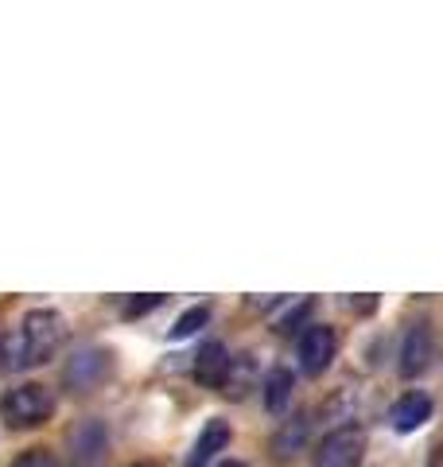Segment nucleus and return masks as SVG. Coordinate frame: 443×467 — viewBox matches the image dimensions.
Instances as JSON below:
<instances>
[{"label":"nucleus","mask_w":443,"mask_h":467,"mask_svg":"<svg viewBox=\"0 0 443 467\" xmlns=\"http://www.w3.org/2000/svg\"><path fill=\"white\" fill-rule=\"evenodd\" d=\"M67 339V319L51 312V308H36L24 316L20 331L12 335V343L5 350L12 370H27V367H43L51 355H58V347Z\"/></svg>","instance_id":"f257e3e1"},{"label":"nucleus","mask_w":443,"mask_h":467,"mask_svg":"<svg viewBox=\"0 0 443 467\" xmlns=\"http://www.w3.org/2000/svg\"><path fill=\"white\" fill-rule=\"evenodd\" d=\"M51 413H55V398H51V389L39 382H24L0 398V417H5L12 429H36Z\"/></svg>","instance_id":"f03ea898"},{"label":"nucleus","mask_w":443,"mask_h":467,"mask_svg":"<svg viewBox=\"0 0 443 467\" xmlns=\"http://www.w3.org/2000/svg\"><path fill=\"white\" fill-rule=\"evenodd\" d=\"M362 456H366V432L358 425H343L319 441L312 467H358Z\"/></svg>","instance_id":"7ed1b4c3"},{"label":"nucleus","mask_w":443,"mask_h":467,"mask_svg":"<svg viewBox=\"0 0 443 467\" xmlns=\"http://www.w3.org/2000/svg\"><path fill=\"white\" fill-rule=\"evenodd\" d=\"M335 350H338V335H335L327 324H312V327L300 335V343H295V355H300V370H304L307 378H319V374L335 362Z\"/></svg>","instance_id":"20e7f679"},{"label":"nucleus","mask_w":443,"mask_h":467,"mask_svg":"<svg viewBox=\"0 0 443 467\" xmlns=\"http://www.w3.org/2000/svg\"><path fill=\"white\" fill-rule=\"evenodd\" d=\"M233 374V358L222 343H206L195 355V382L206 389H226Z\"/></svg>","instance_id":"39448f33"},{"label":"nucleus","mask_w":443,"mask_h":467,"mask_svg":"<svg viewBox=\"0 0 443 467\" xmlns=\"http://www.w3.org/2000/svg\"><path fill=\"white\" fill-rule=\"evenodd\" d=\"M428 362H432V327L428 324H412L405 331V343H401V374L405 378H417L428 370Z\"/></svg>","instance_id":"423d86ee"},{"label":"nucleus","mask_w":443,"mask_h":467,"mask_svg":"<svg viewBox=\"0 0 443 467\" xmlns=\"http://www.w3.org/2000/svg\"><path fill=\"white\" fill-rule=\"evenodd\" d=\"M428 417H432V398L420 389H408L389 405V425L397 432H417Z\"/></svg>","instance_id":"0eeeda50"},{"label":"nucleus","mask_w":443,"mask_h":467,"mask_svg":"<svg viewBox=\"0 0 443 467\" xmlns=\"http://www.w3.org/2000/svg\"><path fill=\"white\" fill-rule=\"evenodd\" d=\"M106 370H109V358L101 355V350H86V355H78L67 367V382L78 393H90L101 378H106Z\"/></svg>","instance_id":"6e6552de"},{"label":"nucleus","mask_w":443,"mask_h":467,"mask_svg":"<svg viewBox=\"0 0 443 467\" xmlns=\"http://www.w3.org/2000/svg\"><path fill=\"white\" fill-rule=\"evenodd\" d=\"M226 444H230V425H226V420H222V417L206 420V429L199 432L195 451H191V463H187V467H206Z\"/></svg>","instance_id":"1a4fd4ad"},{"label":"nucleus","mask_w":443,"mask_h":467,"mask_svg":"<svg viewBox=\"0 0 443 467\" xmlns=\"http://www.w3.org/2000/svg\"><path fill=\"white\" fill-rule=\"evenodd\" d=\"M292 386H295L292 370L273 367L269 378H264V409H269V413H284V405L292 401Z\"/></svg>","instance_id":"9d476101"},{"label":"nucleus","mask_w":443,"mask_h":467,"mask_svg":"<svg viewBox=\"0 0 443 467\" xmlns=\"http://www.w3.org/2000/svg\"><path fill=\"white\" fill-rule=\"evenodd\" d=\"M206 319H211V308H206V304H199V308H187L180 319H175L171 339H187V335H195L199 327H206Z\"/></svg>","instance_id":"9b49d317"},{"label":"nucleus","mask_w":443,"mask_h":467,"mask_svg":"<svg viewBox=\"0 0 443 467\" xmlns=\"http://www.w3.org/2000/svg\"><path fill=\"white\" fill-rule=\"evenodd\" d=\"M12 467H58V460L51 456L47 448H27V451H20V456L12 460Z\"/></svg>","instance_id":"f8f14e48"},{"label":"nucleus","mask_w":443,"mask_h":467,"mask_svg":"<svg viewBox=\"0 0 443 467\" xmlns=\"http://www.w3.org/2000/svg\"><path fill=\"white\" fill-rule=\"evenodd\" d=\"M160 300H164V296H140V300H129V304H125V316L132 319V316H144V312H152Z\"/></svg>","instance_id":"ddd939ff"},{"label":"nucleus","mask_w":443,"mask_h":467,"mask_svg":"<svg viewBox=\"0 0 443 467\" xmlns=\"http://www.w3.org/2000/svg\"><path fill=\"white\" fill-rule=\"evenodd\" d=\"M222 467H245L242 460H226V463H222Z\"/></svg>","instance_id":"4468645a"},{"label":"nucleus","mask_w":443,"mask_h":467,"mask_svg":"<svg viewBox=\"0 0 443 467\" xmlns=\"http://www.w3.org/2000/svg\"><path fill=\"white\" fill-rule=\"evenodd\" d=\"M0 358H5V339H0Z\"/></svg>","instance_id":"2eb2a0df"},{"label":"nucleus","mask_w":443,"mask_h":467,"mask_svg":"<svg viewBox=\"0 0 443 467\" xmlns=\"http://www.w3.org/2000/svg\"><path fill=\"white\" fill-rule=\"evenodd\" d=\"M137 467H156V463H137Z\"/></svg>","instance_id":"dca6fc26"}]
</instances>
